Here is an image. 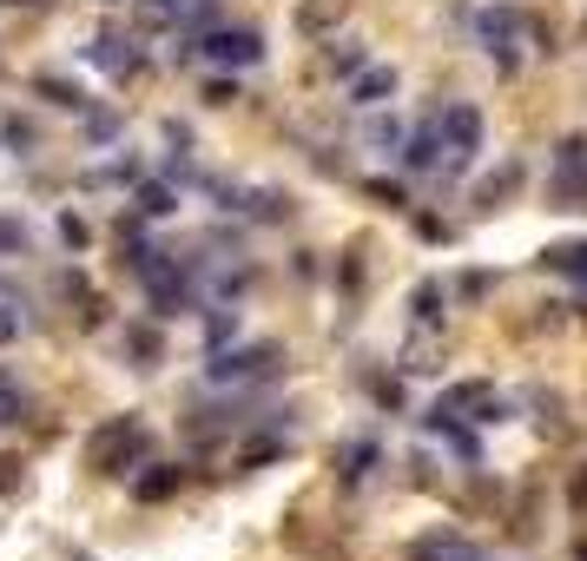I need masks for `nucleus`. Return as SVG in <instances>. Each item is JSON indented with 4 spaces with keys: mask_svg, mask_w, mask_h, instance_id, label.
<instances>
[{
    "mask_svg": "<svg viewBox=\"0 0 587 561\" xmlns=\"http://www.w3.org/2000/svg\"><path fill=\"white\" fill-rule=\"evenodd\" d=\"M548 192L562 198V212H587V132H568V139L555 145Z\"/></svg>",
    "mask_w": 587,
    "mask_h": 561,
    "instance_id": "1",
    "label": "nucleus"
},
{
    "mask_svg": "<svg viewBox=\"0 0 587 561\" xmlns=\"http://www.w3.org/2000/svg\"><path fill=\"white\" fill-rule=\"evenodd\" d=\"M522 26H529V20H522L515 7H482V13H476V40H482V53L496 60V73H515V66H522V53H515Z\"/></svg>",
    "mask_w": 587,
    "mask_h": 561,
    "instance_id": "2",
    "label": "nucleus"
},
{
    "mask_svg": "<svg viewBox=\"0 0 587 561\" xmlns=\"http://www.w3.org/2000/svg\"><path fill=\"white\" fill-rule=\"evenodd\" d=\"M436 132H443V152H449V165H469V159L482 152V112H476L469 99H456V106L436 119Z\"/></svg>",
    "mask_w": 587,
    "mask_h": 561,
    "instance_id": "3",
    "label": "nucleus"
},
{
    "mask_svg": "<svg viewBox=\"0 0 587 561\" xmlns=\"http://www.w3.org/2000/svg\"><path fill=\"white\" fill-rule=\"evenodd\" d=\"M205 60H218V66H251V60H264V40H258L251 26H225V33H205Z\"/></svg>",
    "mask_w": 587,
    "mask_h": 561,
    "instance_id": "4",
    "label": "nucleus"
},
{
    "mask_svg": "<svg viewBox=\"0 0 587 561\" xmlns=\"http://www.w3.org/2000/svg\"><path fill=\"white\" fill-rule=\"evenodd\" d=\"M396 93V73L390 66H363V73H350V106H383Z\"/></svg>",
    "mask_w": 587,
    "mask_h": 561,
    "instance_id": "5",
    "label": "nucleus"
},
{
    "mask_svg": "<svg viewBox=\"0 0 587 561\" xmlns=\"http://www.w3.org/2000/svg\"><path fill=\"white\" fill-rule=\"evenodd\" d=\"M436 159H443V132H436V119H430V126H416V132H410V145H403V165H410V172H430Z\"/></svg>",
    "mask_w": 587,
    "mask_h": 561,
    "instance_id": "6",
    "label": "nucleus"
},
{
    "mask_svg": "<svg viewBox=\"0 0 587 561\" xmlns=\"http://www.w3.org/2000/svg\"><path fill=\"white\" fill-rule=\"evenodd\" d=\"M410 561H482V555H476V549H469L463 536H423Z\"/></svg>",
    "mask_w": 587,
    "mask_h": 561,
    "instance_id": "7",
    "label": "nucleus"
},
{
    "mask_svg": "<svg viewBox=\"0 0 587 561\" xmlns=\"http://www.w3.org/2000/svg\"><path fill=\"white\" fill-rule=\"evenodd\" d=\"M337 20H344V0H304V7H297V26H304V33H330Z\"/></svg>",
    "mask_w": 587,
    "mask_h": 561,
    "instance_id": "8",
    "label": "nucleus"
},
{
    "mask_svg": "<svg viewBox=\"0 0 587 561\" xmlns=\"http://www.w3.org/2000/svg\"><path fill=\"white\" fill-rule=\"evenodd\" d=\"M542 265H548V271H562V278H581V284H587V245H555V251H542Z\"/></svg>",
    "mask_w": 587,
    "mask_h": 561,
    "instance_id": "9",
    "label": "nucleus"
},
{
    "mask_svg": "<svg viewBox=\"0 0 587 561\" xmlns=\"http://www.w3.org/2000/svg\"><path fill=\"white\" fill-rule=\"evenodd\" d=\"M93 66H112V73H132L139 66V53H126V40H93Z\"/></svg>",
    "mask_w": 587,
    "mask_h": 561,
    "instance_id": "10",
    "label": "nucleus"
},
{
    "mask_svg": "<svg viewBox=\"0 0 587 561\" xmlns=\"http://www.w3.org/2000/svg\"><path fill=\"white\" fill-rule=\"evenodd\" d=\"M410 311H416V324H443V284H436V278H430V284H416Z\"/></svg>",
    "mask_w": 587,
    "mask_h": 561,
    "instance_id": "11",
    "label": "nucleus"
},
{
    "mask_svg": "<svg viewBox=\"0 0 587 561\" xmlns=\"http://www.w3.org/2000/svg\"><path fill=\"white\" fill-rule=\"evenodd\" d=\"M370 470H377V443H350L344 450V483H363Z\"/></svg>",
    "mask_w": 587,
    "mask_h": 561,
    "instance_id": "12",
    "label": "nucleus"
},
{
    "mask_svg": "<svg viewBox=\"0 0 587 561\" xmlns=\"http://www.w3.org/2000/svg\"><path fill=\"white\" fill-rule=\"evenodd\" d=\"M363 60H370V53H363V46H357V40H350V46H337V53H330V66H337V73H344V79H350V73H363Z\"/></svg>",
    "mask_w": 587,
    "mask_h": 561,
    "instance_id": "13",
    "label": "nucleus"
},
{
    "mask_svg": "<svg viewBox=\"0 0 587 561\" xmlns=\"http://www.w3.org/2000/svg\"><path fill=\"white\" fill-rule=\"evenodd\" d=\"M139 205H145V212H159V218H165V212H172V192H165V185H145V192H139Z\"/></svg>",
    "mask_w": 587,
    "mask_h": 561,
    "instance_id": "14",
    "label": "nucleus"
},
{
    "mask_svg": "<svg viewBox=\"0 0 587 561\" xmlns=\"http://www.w3.org/2000/svg\"><path fill=\"white\" fill-rule=\"evenodd\" d=\"M178 7L185 0H145V13H159V20H178Z\"/></svg>",
    "mask_w": 587,
    "mask_h": 561,
    "instance_id": "15",
    "label": "nucleus"
}]
</instances>
